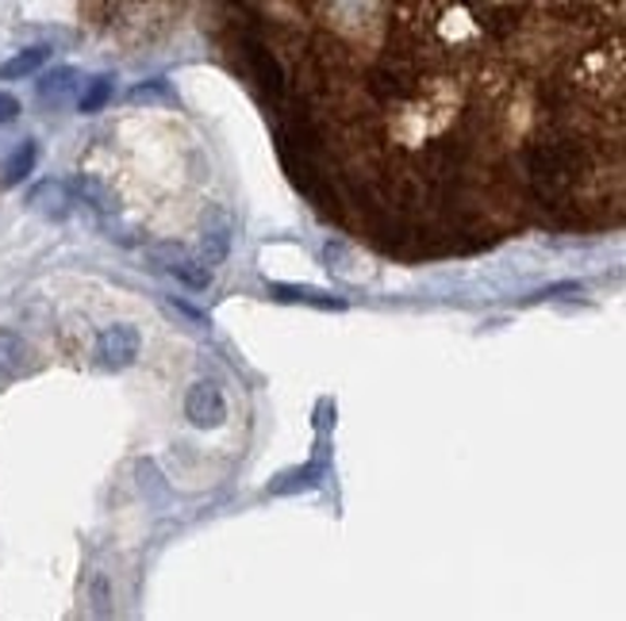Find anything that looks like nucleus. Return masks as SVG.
<instances>
[{
    "mask_svg": "<svg viewBox=\"0 0 626 621\" xmlns=\"http://www.w3.org/2000/svg\"><path fill=\"white\" fill-rule=\"evenodd\" d=\"M281 62L277 158L381 258L626 231V0H377L366 42Z\"/></svg>",
    "mask_w": 626,
    "mask_h": 621,
    "instance_id": "obj_1",
    "label": "nucleus"
},
{
    "mask_svg": "<svg viewBox=\"0 0 626 621\" xmlns=\"http://www.w3.org/2000/svg\"><path fill=\"white\" fill-rule=\"evenodd\" d=\"M138 349H143V338H138L135 326L127 323H115L108 326L105 334L97 338V361L105 364V369H127V364H135Z\"/></svg>",
    "mask_w": 626,
    "mask_h": 621,
    "instance_id": "obj_2",
    "label": "nucleus"
},
{
    "mask_svg": "<svg viewBox=\"0 0 626 621\" xmlns=\"http://www.w3.org/2000/svg\"><path fill=\"white\" fill-rule=\"evenodd\" d=\"M185 414H188V422H193V426H200V430L223 426V419H228V403H223L220 387L208 384V380H200V384L188 387Z\"/></svg>",
    "mask_w": 626,
    "mask_h": 621,
    "instance_id": "obj_3",
    "label": "nucleus"
},
{
    "mask_svg": "<svg viewBox=\"0 0 626 621\" xmlns=\"http://www.w3.org/2000/svg\"><path fill=\"white\" fill-rule=\"evenodd\" d=\"M77 85H82V73H77L74 65H54V70H47L39 82H35V97H39V104L58 108L74 97Z\"/></svg>",
    "mask_w": 626,
    "mask_h": 621,
    "instance_id": "obj_4",
    "label": "nucleus"
},
{
    "mask_svg": "<svg viewBox=\"0 0 626 621\" xmlns=\"http://www.w3.org/2000/svg\"><path fill=\"white\" fill-rule=\"evenodd\" d=\"M155 261H162L165 273H173L181 284H188V288H196V291H204L208 284H212V273H208V265H204V261H196V258H188V253L177 250V246H165V250H158Z\"/></svg>",
    "mask_w": 626,
    "mask_h": 621,
    "instance_id": "obj_5",
    "label": "nucleus"
},
{
    "mask_svg": "<svg viewBox=\"0 0 626 621\" xmlns=\"http://www.w3.org/2000/svg\"><path fill=\"white\" fill-rule=\"evenodd\" d=\"M231 250V223L228 215L216 211L208 223H204V235H200V261L204 265H220Z\"/></svg>",
    "mask_w": 626,
    "mask_h": 621,
    "instance_id": "obj_6",
    "label": "nucleus"
},
{
    "mask_svg": "<svg viewBox=\"0 0 626 621\" xmlns=\"http://www.w3.org/2000/svg\"><path fill=\"white\" fill-rule=\"evenodd\" d=\"M27 203H32V211H39L42 219H65L70 215V188L58 185V181H42L39 188H32Z\"/></svg>",
    "mask_w": 626,
    "mask_h": 621,
    "instance_id": "obj_7",
    "label": "nucleus"
},
{
    "mask_svg": "<svg viewBox=\"0 0 626 621\" xmlns=\"http://www.w3.org/2000/svg\"><path fill=\"white\" fill-rule=\"evenodd\" d=\"M269 291H273V299H281V303H308V307H323V311H342V307H346V299L323 296V291L304 288V284H273Z\"/></svg>",
    "mask_w": 626,
    "mask_h": 621,
    "instance_id": "obj_8",
    "label": "nucleus"
},
{
    "mask_svg": "<svg viewBox=\"0 0 626 621\" xmlns=\"http://www.w3.org/2000/svg\"><path fill=\"white\" fill-rule=\"evenodd\" d=\"M50 62V47H27L20 54H12L9 62H0V82H20V77H32L42 65Z\"/></svg>",
    "mask_w": 626,
    "mask_h": 621,
    "instance_id": "obj_9",
    "label": "nucleus"
},
{
    "mask_svg": "<svg viewBox=\"0 0 626 621\" xmlns=\"http://www.w3.org/2000/svg\"><path fill=\"white\" fill-rule=\"evenodd\" d=\"M319 476H323V464L319 460H311V464H304V469L296 472H285V476H277L273 484L266 487L269 495H293V492H308V487L319 484Z\"/></svg>",
    "mask_w": 626,
    "mask_h": 621,
    "instance_id": "obj_10",
    "label": "nucleus"
},
{
    "mask_svg": "<svg viewBox=\"0 0 626 621\" xmlns=\"http://www.w3.org/2000/svg\"><path fill=\"white\" fill-rule=\"evenodd\" d=\"M35 162H39V146H35V142H20V150L12 153L9 162H4V177H0V185H4V188H16L20 181L32 177Z\"/></svg>",
    "mask_w": 626,
    "mask_h": 621,
    "instance_id": "obj_11",
    "label": "nucleus"
},
{
    "mask_svg": "<svg viewBox=\"0 0 626 621\" xmlns=\"http://www.w3.org/2000/svg\"><path fill=\"white\" fill-rule=\"evenodd\" d=\"M112 89H115V85H112V77H108V73H105V77H93V82L82 89V97H77V112H82V115H97L100 108L112 100Z\"/></svg>",
    "mask_w": 626,
    "mask_h": 621,
    "instance_id": "obj_12",
    "label": "nucleus"
},
{
    "mask_svg": "<svg viewBox=\"0 0 626 621\" xmlns=\"http://www.w3.org/2000/svg\"><path fill=\"white\" fill-rule=\"evenodd\" d=\"M24 357H27V346L16 338V334L0 331V372H9V376H16L20 369H24Z\"/></svg>",
    "mask_w": 626,
    "mask_h": 621,
    "instance_id": "obj_13",
    "label": "nucleus"
},
{
    "mask_svg": "<svg viewBox=\"0 0 626 621\" xmlns=\"http://www.w3.org/2000/svg\"><path fill=\"white\" fill-rule=\"evenodd\" d=\"M74 192L82 196L89 208H97V211H115V200H112V192H108L105 185H100L97 177H77L74 181Z\"/></svg>",
    "mask_w": 626,
    "mask_h": 621,
    "instance_id": "obj_14",
    "label": "nucleus"
},
{
    "mask_svg": "<svg viewBox=\"0 0 626 621\" xmlns=\"http://www.w3.org/2000/svg\"><path fill=\"white\" fill-rule=\"evenodd\" d=\"M155 97H165V85L162 82H150V85H138V89H131V104H143V100H155Z\"/></svg>",
    "mask_w": 626,
    "mask_h": 621,
    "instance_id": "obj_15",
    "label": "nucleus"
},
{
    "mask_svg": "<svg viewBox=\"0 0 626 621\" xmlns=\"http://www.w3.org/2000/svg\"><path fill=\"white\" fill-rule=\"evenodd\" d=\"M20 100L12 97V92H0V123H12V120H20Z\"/></svg>",
    "mask_w": 626,
    "mask_h": 621,
    "instance_id": "obj_16",
    "label": "nucleus"
}]
</instances>
